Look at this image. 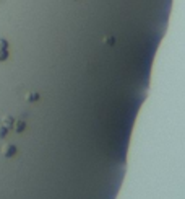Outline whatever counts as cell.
Wrapping results in <instances>:
<instances>
[{
	"label": "cell",
	"instance_id": "6da1fadb",
	"mask_svg": "<svg viewBox=\"0 0 185 199\" xmlns=\"http://www.w3.org/2000/svg\"><path fill=\"white\" fill-rule=\"evenodd\" d=\"M2 153L5 155V157H13V155L16 153V147L13 145V144H5L3 145V148H2Z\"/></svg>",
	"mask_w": 185,
	"mask_h": 199
},
{
	"label": "cell",
	"instance_id": "7a4b0ae2",
	"mask_svg": "<svg viewBox=\"0 0 185 199\" xmlns=\"http://www.w3.org/2000/svg\"><path fill=\"white\" fill-rule=\"evenodd\" d=\"M2 124L7 127V129H13V124H15V121H13L11 116H5L3 121H2Z\"/></svg>",
	"mask_w": 185,
	"mask_h": 199
},
{
	"label": "cell",
	"instance_id": "3957f363",
	"mask_svg": "<svg viewBox=\"0 0 185 199\" xmlns=\"http://www.w3.org/2000/svg\"><path fill=\"white\" fill-rule=\"evenodd\" d=\"M25 127H26L25 121H18V123L15 124V131H16V132H23V131H25Z\"/></svg>",
	"mask_w": 185,
	"mask_h": 199
},
{
	"label": "cell",
	"instance_id": "277c9868",
	"mask_svg": "<svg viewBox=\"0 0 185 199\" xmlns=\"http://www.w3.org/2000/svg\"><path fill=\"white\" fill-rule=\"evenodd\" d=\"M26 100H28V101H36V100H39V95L38 93H29L26 96Z\"/></svg>",
	"mask_w": 185,
	"mask_h": 199
},
{
	"label": "cell",
	"instance_id": "5b68a950",
	"mask_svg": "<svg viewBox=\"0 0 185 199\" xmlns=\"http://www.w3.org/2000/svg\"><path fill=\"white\" fill-rule=\"evenodd\" d=\"M7 132H8V129H7L3 124H0V139H3L7 136Z\"/></svg>",
	"mask_w": 185,
	"mask_h": 199
},
{
	"label": "cell",
	"instance_id": "8992f818",
	"mask_svg": "<svg viewBox=\"0 0 185 199\" xmlns=\"http://www.w3.org/2000/svg\"><path fill=\"white\" fill-rule=\"evenodd\" d=\"M0 49H2V51L7 49V41L5 39H0Z\"/></svg>",
	"mask_w": 185,
	"mask_h": 199
},
{
	"label": "cell",
	"instance_id": "52a82bcc",
	"mask_svg": "<svg viewBox=\"0 0 185 199\" xmlns=\"http://www.w3.org/2000/svg\"><path fill=\"white\" fill-rule=\"evenodd\" d=\"M7 59V51H2L0 49V61H5Z\"/></svg>",
	"mask_w": 185,
	"mask_h": 199
}]
</instances>
